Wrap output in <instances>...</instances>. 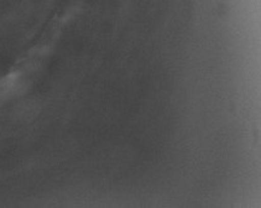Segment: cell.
Segmentation results:
<instances>
[{"label": "cell", "mask_w": 261, "mask_h": 208, "mask_svg": "<svg viewBox=\"0 0 261 208\" xmlns=\"http://www.w3.org/2000/svg\"><path fill=\"white\" fill-rule=\"evenodd\" d=\"M24 78L20 72H11L0 80V107L21 92Z\"/></svg>", "instance_id": "obj_1"}]
</instances>
